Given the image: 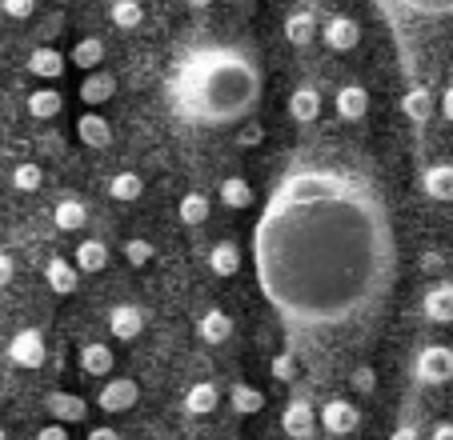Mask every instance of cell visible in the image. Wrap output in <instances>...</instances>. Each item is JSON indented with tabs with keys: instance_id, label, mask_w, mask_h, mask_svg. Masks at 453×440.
I'll list each match as a JSON object with an SVG mask.
<instances>
[{
	"instance_id": "6da1fadb",
	"label": "cell",
	"mask_w": 453,
	"mask_h": 440,
	"mask_svg": "<svg viewBox=\"0 0 453 440\" xmlns=\"http://www.w3.org/2000/svg\"><path fill=\"white\" fill-rule=\"evenodd\" d=\"M253 272L301 353L361 348L397 280V232L377 180L345 161L293 164L253 224Z\"/></svg>"
},
{
	"instance_id": "7a4b0ae2",
	"label": "cell",
	"mask_w": 453,
	"mask_h": 440,
	"mask_svg": "<svg viewBox=\"0 0 453 440\" xmlns=\"http://www.w3.org/2000/svg\"><path fill=\"white\" fill-rule=\"evenodd\" d=\"M261 64L249 49L237 44H197L173 64L169 104L185 125L225 128L253 120L261 104Z\"/></svg>"
},
{
	"instance_id": "3957f363",
	"label": "cell",
	"mask_w": 453,
	"mask_h": 440,
	"mask_svg": "<svg viewBox=\"0 0 453 440\" xmlns=\"http://www.w3.org/2000/svg\"><path fill=\"white\" fill-rule=\"evenodd\" d=\"M402 49V68L421 85L441 60H453V0H373Z\"/></svg>"
},
{
	"instance_id": "277c9868",
	"label": "cell",
	"mask_w": 453,
	"mask_h": 440,
	"mask_svg": "<svg viewBox=\"0 0 453 440\" xmlns=\"http://www.w3.org/2000/svg\"><path fill=\"white\" fill-rule=\"evenodd\" d=\"M413 373H418V381L429 384V389H441V384H449L453 381V348L449 345H426L418 353Z\"/></svg>"
},
{
	"instance_id": "5b68a950",
	"label": "cell",
	"mask_w": 453,
	"mask_h": 440,
	"mask_svg": "<svg viewBox=\"0 0 453 440\" xmlns=\"http://www.w3.org/2000/svg\"><path fill=\"white\" fill-rule=\"evenodd\" d=\"M9 360L17 364V368H28V373H36L44 360H49V348H44V337L36 329H25L17 332V337L9 340Z\"/></svg>"
},
{
	"instance_id": "8992f818",
	"label": "cell",
	"mask_w": 453,
	"mask_h": 440,
	"mask_svg": "<svg viewBox=\"0 0 453 440\" xmlns=\"http://www.w3.org/2000/svg\"><path fill=\"white\" fill-rule=\"evenodd\" d=\"M357 424H361L357 405H353V400H345V397H334L326 408H321V429H326L329 436H353V432H357Z\"/></svg>"
},
{
	"instance_id": "52a82bcc",
	"label": "cell",
	"mask_w": 453,
	"mask_h": 440,
	"mask_svg": "<svg viewBox=\"0 0 453 440\" xmlns=\"http://www.w3.org/2000/svg\"><path fill=\"white\" fill-rule=\"evenodd\" d=\"M137 400H141V389L133 376H112V381H104V389L96 392V405H101L104 413H128Z\"/></svg>"
},
{
	"instance_id": "ba28073f",
	"label": "cell",
	"mask_w": 453,
	"mask_h": 440,
	"mask_svg": "<svg viewBox=\"0 0 453 440\" xmlns=\"http://www.w3.org/2000/svg\"><path fill=\"white\" fill-rule=\"evenodd\" d=\"M281 429L289 440H309L317 432V413L309 400H289L281 413Z\"/></svg>"
},
{
	"instance_id": "9c48e42d",
	"label": "cell",
	"mask_w": 453,
	"mask_h": 440,
	"mask_svg": "<svg viewBox=\"0 0 453 440\" xmlns=\"http://www.w3.org/2000/svg\"><path fill=\"white\" fill-rule=\"evenodd\" d=\"M321 36H326V44L334 52H353V49H357V41H361V25L353 17H345V12H337V17L326 20Z\"/></svg>"
},
{
	"instance_id": "30bf717a",
	"label": "cell",
	"mask_w": 453,
	"mask_h": 440,
	"mask_svg": "<svg viewBox=\"0 0 453 440\" xmlns=\"http://www.w3.org/2000/svg\"><path fill=\"white\" fill-rule=\"evenodd\" d=\"M421 313H426L429 324H453V280H441L426 292L421 300Z\"/></svg>"
},
{
	"instance_id": "8fae6325",
	"label": "cell",
	"mask_w": 453,
	"mask_h": 440,
	"mask_svg": "<svg viewBox=\"0 0 453 440\" xmlns=\"http://www.w3.org/2000/svg\"><path fill=\"white\" fill-rule=\"evenodd\" d=\"M44 408L52 413L57 424H81L88 416L85 397H77V392H49V397H44Z\"/></svg>"
},
{
	"instance_id": "7c38bea8",
	"label": "cell",
	"mask_w": 453,
	"mask_h": 440,
	"mask_svg": "<svg viewBox=\"0 0 453 440\" xmlns=\"http://www.w3.org/2000/svg\"><path fill=\"white\" fill-rule=\"evenodd\" d=\"M109 332H112V340H137L141 332H145V313H141L137 305H117L109 313Z\"/></svg>"
},
{
	"instance_id": "4fadbf2b",
	"label": "cell",
	"mask_w": 453,
	"mask_h": 440,
	"mask_svg": "<svg viewBox=\"0 0 453 440\" xmlns=\"http://www.w3.org/2000/svg\"><path fill=\"white\" fill-rule=\"evenodd\" d=\"M44 280H49V288L57 297H73L81 284V269L73 261H65V256H52V261L44 264Z\"/></svg>"
},
{
	"instance_id": "5bb4252c",
	"label": "cell",
	"mask_w": 453,
	"mask_h": 440,
	"mask_svg": "<svg viewBox=\"0 0 453 440\" xmlns=\"http://www.w3.org/2000/svg\"><path fill=\"white\" fill-rule=\"evenodd\" d=\"M334 109H337V117L342 120H361L369 112V93H365V85H357V80H349V85H342L337 88V96H334Z\"/></svg>"
},
{
	"instance_id": "9a60e30c",
	"label": "cell",
	"mask_w": 453,
	"mask_h": 440,
	"mask_svg": "<svg viewBox=\"0 0 453 440\" xmlns=\"http://www.w3.org/2000/svg\"><path fill=\"white\" fill-rule=\"evenodd\" d=\"M421 188H426L429 201L449 204V201H453V164H449V161L429 164V169L421 172Z\"/></svg>"
},
{
	"instance_id": "2e32d148",
	"label": "cell",
	"mask_w": 453,
	"mask_h": 440,
	"mask_svg": "<svg viewBox=\"0 0 453 440\" xmlns=\"http://www.w3.org/2000/svg\"><path fill=\"white\" fill-rule=\"evenodd\" d=\"M289 117L297 120V125H313L317 117H321V93H317L313 85H301L289 93Z\"/></svg>"
},
{
	"instance_id": "e0dca14e",
	"label": "cell",
	"mask_w": 453,
	"mask_h": 440,
	"mask_svg": "<svg viewBox=\"0 0 453 440\" xmlns=\"http://www.w3.org/2000/svg\"><path fill=\"white\" fill-rule=\"evenodd\" d=\"M112 93H117V77L112 72H88L85 80H81V101L88 104V109H101L104 101H112Z\"/></svg>"
},
{
	"instance_id": "ac0fdd59",
	"label": "cell",
	"mask_w": 453,
	"mask_h": 440,
	"mask_svg": "<svg viewBox=\"0 0 453 440\" xmlns=\"http://www.w3.org/2000/svg\"><path fill=\"white\" fill-rule=\"evenodd\" d=\"M28 72H33V77H41V80L65 77V52H57L52 44L33 49V57H28Z\"/></svg>"
},
{
	"instance_id": "d6986e66",
	"label": "cell",
	"mask_w": 453,
	"mask_h": 440,
	"mask_svg": "<svg viewBox=\"0 0 453 440\" xmlns=\"http://www.w3.org/2000/svg\"><path fill=\"white\" fill-rule=\"evenodd\" d=\"M77 136L85 148H109L112 144V125L104 117H96V112H85V117L77 120Z\"/></svg>"
},
{
	"instance_id": "ffe728a7",
	"label": "cell",
	"mask_w": 453,
	"mask_h": 440,
	"mask_svg": "<svg viewBox=\"0 0 453 440\" xmlns=\"http://www.w3.org/2000/svg\"><path fill=\"white\" fill-rule=\"evenodd\" d=\"M402 112L413 120L418 128H426L429 112H434V93H429V85H410L402 96Z\"/></svg>"
},
{
	"instance_id": "44dd1931",
	"label": "cell",
	"mask_w": 453,
	"mask_h": 440,
	"mask_svg": "<svg viewBox=\"0 0 453 440\" xmlns=\"http://www.w3.org/2000/svg\"><path fill=\"white\" fill-rule=\"evenodd\" d=\"M285 41H289L293 49H309V44L317 41V17L313 12H289V17H285Z\"/></svg>"
},
{
	"instance_id": "7402d4cb",
	"label": "cell",
	"mask_w": 453,
	"mask_h": 440,
	"mask_svg": "<svg viewBox=\"0 0 453 440\" xmlns=\"http://www.w3.org/2000/svg\"><path fill=\"white\" fill-rule=\"evenodd\" d=\"M197 332H201V340H205V345H225V340L233 337L229 313H225V308H209V313L197 321Z\"/></svg>"
},
{
	"instance_id": "603a6c76",
	"label": "cell",
	"mask_w": 453,
	"mask_h": 440,
	"mask_svg": "<svg viewBox=\"0 0 453 440\" xmlns=\"http://www.w3.org/2000/svg\"><path fill=\"white\" fill-rule=\"evenodd\" d=\"M81 373H88V376H109V373H112V348L101 345V340H88V345L81 348Z\"/></svg>"
},
{
	"instance_id": "cb8c5ba5",
	"label": "cell",
	"mask_w": 453,
	"mask_h": 440,
	"mask_svg": "<svg viewBox=\"0 0 453 440\" xmlns=\"http://www.w3.org/2000/svg\"><path fill=\"white\" fill-rule=\"evenodd\" d=\"M209 269L213 277H237L241 272V248L233 240H221V245L209 248Z\"/></svg>"
},
{
	"instance_id": "d4e9b609",
	"label": "cell",
	"mask_w": 453,
	"mask_h": 440,
	"mask_svg": "<svg viewBox=\"0 0 453 440\" xmlns=\"http://www.w3.org/2000/svg\"><path fill=\"white\" fill-rule=\"evenodd\" d=\"M65 112V96L57 93V88H36L33 96H28V117L33 120H52Z\"/></svg>"
},
{
	"instance_id": "484cf974",
	"label": "cell",
	"mask_w": 453,
	"mask_h": 440,
	"mask_svg": "<svg viewBox=\"0 0 453 440\" xmlns=\"http://www.w3.org/2000/svg\"><path fill=\"white\" fill-rule=\"evenodd\" d=\"M217 405H221V392H217V384H209V381H197L185 392V408L193 416H209Z\"/></svg>"
},
{
	"instance_id": "4316f807",
	"label": "cell",
	"mask_w": 453,
	"mask_h": 440,
	"mask_svg": "<svg viewBox=\"0 0 453 440\" xmlns=\"http://www.w3.org/2000/svg\"><path fill=\"white\" fill-rule=\"evenodd\" d=\"M73 264H77V269L81 272H88V277H93V272H101L104 269V264H109V245H104V240H81V245H77V261H73Z\"/></svg>"
},
{
	"instance_id": "83f0119b",
	"label": "cell",
	"mask_w": 453,
	"mask_h": 440,
	"mask_svg": "<svg viewBox=\"0 0 453 440\" xmlns=\"http://www.w3.org/2000/svg\"><path fill=\"white\" fill-rule=\"evenodd\" d=\"M69 60L77 68H85V72H96V68H101V60H104V41H101V36H85V41L73 44Z\"/></svg>"
},
{
	"instance_id": "f1b7e54d",
	"label": "cell",
	"mask_w": 453,
	"mask_h": 440,
	"mask_svg": "<svg viewBox=\"0 0 453 440\" xmlns=\"http://www.w3.org/2000/svg\"><path fill=\"white\" fill-rule=\"evenodd\" d=\"M229 405L237 416H257L261 408H265V392L253 389V384H233L229 389Z\"/></svg>"
},
{
	"instance_id": "f546056e",
	"label": "cell",
	"mask_w": 453,
	"mask_h": 440,
	"mask_svg": "<svg viewBox=\"0 0 453 440\" xmlns=\"http://www.w3.org/2000/svg\"><path fill=\"white\" fill-rule=\"evenodd\" d=\"M221 204L225 209H249L253 204V185H249L245 177H229V180H221Z\"/></svg>"
},
{
	"instance_id": "4dcf8cb0",
	"label": "cell",
	"mask_w": 453,
	"mask_h": 440,
	"mask_svg": "<svg viewBox=\"0 0 453 440\" xmlns=\"http://www.w3.org/2000/svg\"><path fill=\"white\" fill-rule=\"evenodd\" d=\"M109 20L117 28H125V33H133V28L145 20V9H141V0H112V4H109Z\"/></svg>"
},
{
	"instance_id": "1f68e13d",
	"label": "cell",
	"mask_w": 453,
	"mask_h": 440,
	"mask_svg": "<svg viewBox=\"0 0 453 440\" xmlns=\"http://www.w3.org/2000/svg\"><path fill=\"white\" fill-rule=\"evenodd\" d=\"M52 220H57L60 232H77L81 224L88 220V209H85L81 201H60L57 209H52Z\"/></svg>"
},
{
	"instance_id": "d6a6232c",
	"label": "cell",
	"mask_w": 453,
	"mask_h": 440,
	"mask_svg": "<svg viewBox=\"0 0 453 440\" xmlns=\"http://www.w3.org/2000/svg\"><path fill=\"white\" fill-rule=\"evenodd\" d=\"M141 193H145V180H141L137 172H117V177L109 180V196H112V201H120V204L137 201Z\"/></svg>"
},
{
	"instance_id": "836d02e7",
	"label": "cell",
	"mask_w": 453,
	"mask_h": 440,
	"mask_svg": "<svg viewBox=\"0 0 453 440\" xmlns=\"http://www.w3.org/2000/svg\"><path fill=\"white\" fill-rule=\"evenodd\" d=\"M177 212H180L185 224H205L209 220V196L205 193H185L180 204H177Z\"/></svg>"
},
{
	"instance_id": "e575fe53",
	"label": "cell",
	"mask_w": 453,
	"mask_h": 440,
	"mask_svg": "<svg viewBox=\"0 0 453 440\" xmlns=\"http://www.w3.org/2000/svg\"><path fill=\"white\" fill-rule=\"evenodd\" d=\"M41 185H44L41 164H17V172H12V188L17 193H36Z\"/></svg>"
},
{
	"instance_id": "d590c367",
	"label": "cell",
	"mask_w": 453,
	"mask_h": 440,
	"mask_svg": "<svg viewBox=\"0 0 453 440\" xmlns=\"http://www.w3.org/2000/svg\"><path fill=\"white\" fill-rule=\"evenodd\" d=\"M125 261L133 264V269H145V264L153 261V245H149L145 237H133V240L125 245Z\"/></svg>"
},
{
	"instance_id": "8d00e7d4",
	"label": "cell",
	"mask_w": 453,
	"mask_h": 440,
	"mask_svg": "<svg viewBox=\"0 0 453 440\" xmlns=\"http://www.w3.org/2000/svg\"><path fill=\"white\" fill-rule=\"evenodd\" d=\"M269 373H273V381H293L297 376V353H277L273 360H269Z\"/></svg>"
},
{
	"instance_id": "74e56055",
	"label": "cell",
	"mask_w": 453,
	"mask_h": 440,
	"mask_svg": "<svg viewBox=\"0 0 453 440\" xmlns=\"http://www.w3.org/2000/svg\"><path fill=\"white\" fill-rule=\"evenodd\" d=\"M349 381H353V392H361V397H369V392L377 389V376H373L369 364H357V368L349 373Z\"/></svg>"
},
{
	"instance_id": "f35d334b",
	"label": "cell",
	"mask_w": 453,
	"mask_h": 440,
	"mask_svg": "<svg viewBox=\"0 0 453 440\" xmlns=\"http://www.w3.org/2000/svg\"><path fill=\"white\" fill-rule=\"evenodd\" d=\"M0 12L9 20H28L36 12V0H0Z\"/></svg>"
},
{
	"instance_id": "ab89813d",
	"label": "cell",
	"mask_w": 453,
	"mask_h": 440,
	"mask_svg": "<svg viewBox=\"0 0 453 440\" xmlns=\"http://www.w3.org/2000/svg\"><path fill=\"white\" fill-rule=\"evenodd\" d=\"M261 140H265V128L257 125V117L245 120V125H241V133H237V144H241V148H257Z\"/></svg>"
},
{
	"instance_id": "60d3db41",
	"label": "cell",
	"mask_w": 453,
	"mask_h": 440,
	"mask_svg": "<svg viewBox=\"0 0 453 440\" xmlns=\"http://www.w3.org/2000/svg\"><path fill=\"white\" fill-rule=\"evenodd\" d=\"M33 440H69V424H57V421H52V424H44V429L36 432Z\"/></svg>"
},
{
	"instance_id": "b9f144b4",
	"label": "cell",
	"mask_w": 453,
	"mask_h": 440,
	"mask_svg": "<svg viewBox=\"0 0 453 440\" xmlns=\"http://www.w3.org/2000/svg\"><path fill=\"white\" fill-rule=\"evenodd\" d=\"M12 277H17V264H12L9 253H0V288L12 284Z\"/></svg>"
},
{
	"instance_id": "7bdbcfd3",
	"label": "cell",
	"mask_w": 453,
	"mask_h": 440,
	"mask_svg": "<svg viewBox=\"0 0 453 440\" xmlns=\"http://www.w3.org/2000/svg\"><path fill=\"white\" fill-rule=\"evenodd\" d=\"M441 117L453 125V85H445V88H441Z\"/></svg>"
},
{
	"instance_id": "ee69618b",
	"label": "cell",
	"mask_w": 453,
	"mask_h": 440,
	"mask_svg": "<svg viewBox=\"0 0 453 440\" xmlns=\"http://www.w3.org/2000/svg\"><path fill=\"white\" fill-rule=\"evenodd\" d=\"M441 253H426V256H421V272H437V269H441Z\"/></svg>"
},
{
	"instance_id": "f6af8a7d",
	"label": "cell",
	"mask_w": 453,
	"mask_h": 440,
	"mask_svg": "<svg viewBox=\"0 0 453 440\" xmlns=\"http://www.w3.org/2000/svg\"><path fill=\"white\" fill-rule=\"evenodd\" d=\"M429 440H453V424H449V421L434 424V432H429Z\"/></svg>"
},
{
	"instance_id": "bcb514c9",
	"label": "cell",
	"mask_w": 453,
	"mask_h": 440,
	"mask_svg": "<svg viewBox=\"0 0 453 440\" xmlns=\"http://www.w3.org/2000/svg\"><path fill=\"white\" fill-rule=\"evenodd\" d=\"M389 440H421V436H418V429H410V424H402V429H397Z\"/></svg>"
},
{
	"instance_id": "7dc6e473",
	"label": "cell",
	"mask_w": 453,
	"mask_h": 440,
	"mask_svg": "<svg viewBox=\"0 0 453 440\" xmlns=\"http://www.w3.org/2000/svg\"><path fill=\"white\" fill-rule=\"evenodd\" d=\"M88 440H120V436L112 429H93V432H88Z\"/></svg>"
},
{
	"instance_id": "c3c4849f",
	"label": "cell",
	"mask_w": 453,
	"mask_h": 440,
	"mask_svg": "<svg viewBox=\"0 0 453 440\" xmlns=\"http://www.w3.org/2000/svg\"><path fill=\"white\" fill-rule=\"evenodd\" d=\"M213 0H188V9H209Z\"/></svg>"
},
{
	"instance_id": "681fc988",
	"label": "cell",
	"mask_w": 453,
	"mask_h": 440,
	"mask_svg": "<svg viewBox=\"0 0 453 440\" xmlns=\"http://www.w3.org/2000/svg\"><path fill=\"white\" fill-rule=\"evenodd\" d=\"M0 440H9V436H4V429H0Z\"/></svg>"
}]
</instances>
